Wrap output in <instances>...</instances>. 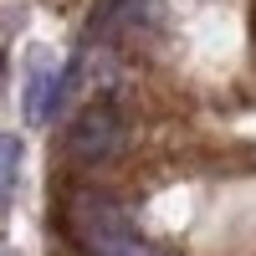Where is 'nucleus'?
<instances>
[{"mask_svg": "<svg viewBox=\"0 0 256 256\" xmlns=\"http://www.w3.org/2000/svg\"><path fill=\"white\" fill-rule=\"evenodd\" d=\"M62 226L88 256H164L134 226V216L102 190H72L62 205Z\"/></svg>", "mask_w": 256, "mask_h": 256, "instance_id": "1", "label": "nucleus"}, {"mask_svg": "<svg viewBox=\"0 0 256 256\" xmlns=\"http://www.w3.org/2000/svg\"><path fill=\"white\" fill-rule=\"evenodd\" d=\"M123 144H128V123H123V113L113 108V102H92V108H82L77 123L67 128V159L82 164V169H98V164L118 159Z\"/></svg>", "mask_w": 256, "mask_h": 256, "instance_id": "2", "label": "nucleus"}, {"mask_svg": "<svg viewBox=\"0 0 256 256\" xmlns=\"http://www.w3.org/2000/svg\"><path fill=\"white\" fill-rule=\"evenodd\" d=\"M16 169H20V144L10 134H0V205H6L10 184H16Z\"/></svg>", "mask_w": 256, "mask_h": 256, "instance_id": "3", "label": "nucleus"}, {"mask_svg": "<svg viewBox=\"0 0 256 256\" xmlns=\"http://www.w3.org/2000/svg\"><path fill=\"white\" fill-rule=\"evenodd\" d=\"M0 256H6V251H0Z\"/></svg>", "mask_w": 256, "mask_h": 256, "instance_id": "4", "label": "nucleus"}]
</instances>
